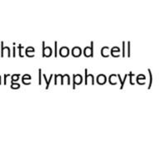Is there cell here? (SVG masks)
<instances>
[{
	"instance_id": "5",
	"label": "cell",
	"mask_w": 159,
	"mask_h": 159,
	"mask_svg": "<svg viewBox=\"0 0 159 159\" xmlns=\"http://www.w3.org/2000/svg\"><path fill=\"white\" fill-rule=\"evenodd\" d=\"M70 55L73 57L78 58L82 55V49L80 47H74L70 51Z\"/></svg>"
},
{
	"instance_id": "1",
	"label": "cell",
	"mask_w": 159,
	"mask_h": 159,
	"mask_svg": "<svg viewBox=\"0 0 159 159\" xmlns=\"http://www.w3.org/2000/svg\"><path fill=\"white\" fill-rule=\"evenodd\" d=\"M82 54L84 57H94V42H90V47H85L82 51Z\"/></svg>"
},
{
	"instance_id": "14",
	"label": "cell",
	"mask_w": 159,
	"mask_h": 159,
	"mask_svg": "<svg viewBox=\"0 0 159 159\" xmlns=\"http://www.w3.org/2000/svg\"><path fill=\"white\" fill-rule=\"evenodd\" d=\"M42 70L41 68L38 69V85H42Z\"/></svg>"
},
{
	"instance_id": "4",
	"label": "cell",
	"mask_w": 159,
	"mask_h": 159,
	"mask_svg": "<svg viewBox=\"0 0 159 159\" xmlns=\"http://www.w3.org/2000/svg\"><path fill=\"white\" fill-rule=\"evenodd\" d=\"M95 80H96V83L99 85H103L107 82L108 80V78L106 77V75L104 74H99L97 75V77L95 78Z\"/></svg>"
},
{
	"instance_id": "20",
	"label": "cell",
	"mask_w": 159,
	"mask_h": 159,
	"mask_svg": "<svg viewBox=\"0 0 159 159\" xmlns=\"http://www.w3.org/2000/svg\"><path fill=\"white\" fill-rule=\"evenodd\" d=\"M19 77H20V75L19 74L14 75H12V81H17V80H18V79H19Z\"/></svg>"
},
{
	"instance_id": "18",
	"label": "cell",
	"mask_w": 159,
	"mask_h": 159,
	"mask_svg": "<svg viewBox=\"0 0 159 159\" xmlns=\"http://www.w3.org/2000/svg\"><path fill=\"white\" fill-rule=\"evenodd\" d=\"M128 47H127V57H131V53H130V48H131V47H130V42H128Z\"/></svg>"
},
{
	"instance_id": "9",
	"label": "cell",
	"mask_w": 159,
	"mask_h": 159,
	"mask_svg": "<svg viewBox=\"0 0 159 159\" xmlns=\"http://www.w3.org/2000/svg\"><path fill=\"white\" fill-rule=\"evenodd\" d=\"M117 74H112L110 75L108 78V80H109V84H111V85H116L117 84Z\"/></svg>"
},
{
	"instance_id": "19",
	"label": "cell",
	"mask_w": 159,
	"mask_h": 159,
	"mask_svg": "<svg viewBox=\"0 0 159 159\" xmlns=\"http://www.w3.org/2000/svg\"><path fill=\"white\" fill-rule=\"evenodd\" d=\"M58 47H57V42H55V49H54V57L57 58L58 57Z\"/></svg>"
},
{
	"instance_id": "17",
	"label": "cell",
	"mask_w": 159,
	"mask_h": 159,
	"mask_svg": "<svg viewBox=\"0 0 159 159\" xmlns=\"http://www.w3.org/2000/svg\"><path fill=\"white\" fill-rule=\"evenodd\" d=\"M52 78H53V74H51V75H50V77H49V79L47 80V82L46 83V84H47V85H46V89H49L50 83H51V81H52Z\"/></svg>"
},
{
	"instance_id": "22",
	"label": "cell",
	"mask_w": 159,
	"mask_h": 159,
	"mask_svg": "<svg viewBox=\"0 0 159 159\" xmlns=\"http://www.w3.org/2000/svg\"><path fill=\"white\" fill-rule=\"evenodd\" d=\"M60 75L61 74H56L54 75V77H55V80H54V84L55 85H57V78L60 76Z\"/></svg>"
},
{
	"instance_id": "11",
	"label": "cell",
	"mask_w": 159,
	"mask_h": 159,
	"mask_svg": "<svg viewBox=\"0 0 159 159\" xmlns=\"http://www.w3.org/2000/svg\"><path fill=\"white\" fill-rule=\"evenodd\" d=\"M148 71L149 73V84L148 87V89H150L152 87V70L150 69H148Z\"/></svg>"
},
{
	"instance_id": "12",
	"label": "cell",
	"mask_w": 159,
	"mask_h": 159,
	"mask_svg": "<svg viewBox=\"0 0 159 159\" xmlns=\"http://www.w3.org/2000/svg\"><path fill=\"white\" fill-rule=\"evenodd\" d=\"M146 80V76L143 74H140L139 75H137L136 83L138 84H139V85H141V84H140V80Z\"/></svg>"
},
{
	"instance_id": "10",
	"label": "cell",
	"mask_w": 159,
	"mask_h": 159,
	"mask_svg": "<svg viewBox=\"0 0 159 159\" xmlns=\"http://www.w3.org/2000/svg\"><path fill=\"white\" fill-rule=\"evenodd\" d=\"M117 77L119 78V81H120V83H121V84H120V88L119 89H124V83H125V81H126V80H127V77H128V75H124V78L123 80L121 79V75L119 74H117Z\"/></svg>"
},
{
	"instance_id": "2",
	"label": "cell",
	"mask_w": 159,
	"mask_h": 159,
	"mask_svg": "<svg viewBox=\"0 0 159 159\" xmlns=\"http://www.w3.org/2000/svg\"><path fill=\"white\" fill-rule=\"evenodd\" d=\"M83 82V77L80 74H74L73 75V86L72 89H75L76 85H80Z\"/></svg>"
},
{
	"instance_id": "24",
	"label": "cell",
	"mask_w": 159,
	"mask_h": 159,
	"mask_svg": "<svg viewBox=\"0 0 159 159\" xmlns=\"http://www.w3.org/2000/svg\"><path fill=\"white\" fill-rule=\"evenodd\" d=\"M20 87L21 85L19 84H12V89H18Z\"/></svg>"
},
{
	"instance_id": "25",
	"label": "cell",
	"mask_w": 159,
	"mask_h": 159,
	"mask_svg": "<svg viewBox=\"0 0 159 159\" xmlns=\"http://www.w3.org/2000/svg\"><path fill=\"white\" fill-rule=\"evenodd\" d=\"M66 80H67V84L70 85V75L68 74H66Z\"/></svg>"
},
{
	"instance_id": "7",
	"label": "cell",
	"mask_w": 159,
	"mask_h": 159,
	"mask_svg": "<svg viewBox=\"0 0 159 159\" xmlns=\"http://www.w3.org/2000/svg\"><path fill=\"white\" fill-rule=\"evenodd\" d=\"M111 57L117 58V57H120V49L118 47H114L110 50V55Z\"/></svg>"
},
{
	"instance_id": "8",
	"label": "cell",
	"mask_w": 159,
	"mask_h": 159,
	"mask_svg": "<svg viewBox=\"0 0 159 159\" xmlns=\"http://www.w3.org/2000/svg\"><path fill=\"white\" fill-rule=\"evenodd\" d=\"M52 49L51 47H45L44 52H42V58H45V57H51L52 56Z\"/></svg>"
},
{
	"instance_id": "15",
	"label": "cell",
	"mask_w": 159,
	"mask_h": 159,
	"mask_svg": "<svg viewBox=\"0 0 159 159\" xmlns=\"http://www.w3.org/2000/svg\"><path fill=\"white\" fill-rule=\"evenodd\" d=\"M128 75L129 76V83H130V84H131V85H134V84H135V83L133 81V76H134L135 75H134L132 71H130V72H129V74Z\"/></svg>"
},
{
	"instance_id": "16",
	"label": "cell",
	"mask_w": 159,
	"mask_h": 159,
	"mask_svg": "<svg viewBox=\"0 0 159 159\" xmlns=\"http://www.w3.org/2000/svg\"><path fill=\"white\" fill-rule=\"evenodd\" d=\"M122 44H123V52H122V57L124 58V57H126V46H125V42H122Z\"/></svg>"
},
{
	"instance_id": "6",
	"label": "cell",
	"mask_w": 159,
	"mask_h": 159,
	"mask_svg": "<svg viewBox=\"0 0 159 159\" xmlns=\"http://www.w3.org/2000/svg\"><path fill=\"white\" fill-rule=\"evenodd\" d=\"M58 54L61 57H68L70 54V51L67 47H61L60 48Z\"/></svg>"
},
{
	"instance_id": "23",
	"label": "cell",
	"mask_w": 159,
	"mask_h": 159,
	"mask_svg": "<svg viewBox=\"0 0 159 159\" xmlns=\"http://www.w3.org/2000/svg\"><path fill=\"white\" fill-rule=\"evenodd\" d=\"M61 84H64V78H66V75H61Z\"/></svg>"
},
{
	"instance_id": "21",
	"label": "cell",
	"mask_w": 159,
	"mask_h": 159,
	"mask_svg": "<svg viewBox=\"0 0 159 159\" xmlns=\"http://www.w3.org/2000/svg\"><path fill=\"white\" fill-rule=\"evenodd\" d=\"M23 48L22 45H19L18 46V49H19V52H18V54H19V57H23V55L22 54V49Z\"/></svg>"
},
{
	"instance_id": "3",
	"label": "cell",
	"mask_w": 159,
	"mask_h": 159,
	"mask_svg": "<svg viewBox=\"0 0 159 159\" xmlns=\"http://www.w3.org/2000/svg\"><path fill=\"white\" fill-rule=\"evenodd\" d=\"M89 79H90V80H91V84L92 85H94V80H95V79H94V75L93 74H88V69H84V84L85 85H87L88 84V81L89 80Z\"/></svg>"
},
{
	"instance_id": "13",
	"label": "cell",
	"mask_w": 159,
	"mask_h": 159,
	"mask_svg": "<svg viewBox=\"0 0 159 159\" xmlns=\"http://www.w3.org/2000/svg\"><path fill=\"white\" fill-rule=\"evenodd\" d=\"M35 52V49L34 47H28L26 49V52H25V54L27 56V57H29V53H34Z\"/></svg>"
}]
</instances>
